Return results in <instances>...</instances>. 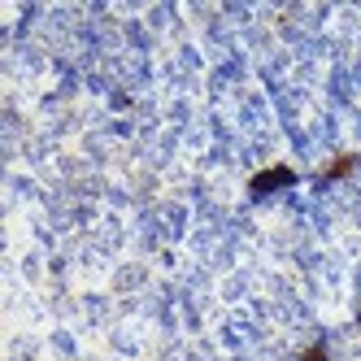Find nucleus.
Wrapping results in <instances>:
<instances>
[{"label":"nucleus","instance_id":"2","mask_svg":"<svg viewBox=\"0 0 361 361\" xmlns=\"http://www.w3.org/2000/svg\"><path fill=\"white\" fill-rule=\"evenodd\" d=\"M357 170V152H340L326 170H322V178H344V174H353Z\"/></svg>","mask_w":361,"mask_h":361},{"label":"nucleus","instance_id":"3","mask_svg":"<svg viewBox=\"0 0 361 361\" xmlns=\"http://www.w3.org/2000/svg\"><path fill=\"white\" fill-rule=\"evenodd\" d=\"M305 361H326V348L314 344V348H305Z\"/></svg>","mask_w":361,"mask_h":361},{"label":"nucleus","instance_id":"1","mask_svg":"<svg viewBox=\"0 0 361 361\" xmlns=\"http://www.w3.org/2000/svg\"><path fill=\"white\" fill-rule=\"evenodd\" d=\"M296 183V170L292 166H270L262 174H252V196H266V192H279V188H292Z\"/></svg>","mask_w":361,"mask_h":361}]
</instances>
